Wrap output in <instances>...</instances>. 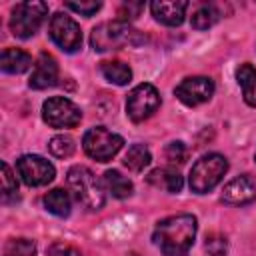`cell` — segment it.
Instances as JSON below:
<instances>
[{
  "label": "cell",
  "mask_w": 256,
  "mask_h": 256,
  "mask_svg": "<svg viewBox=\"0 0 256 256\" xmlns=\"http://www.w3.org/2000/svg\"><path fill=\"white\" fill-rule=\"evenodd\" d=\"M196 218L192 214H174L160 220L152 240L164 256H186L196 238Z\"/></svg>",
  "instance_id": "obj_1"
},
{
  "label": "cell",
  "mask_w": 256,
  "mask_h": 256,
  "mask_svg": "<svg viewBox=\"0 0 256 256\" xmlns=\"http://www.w3.org/2000/svg\"><path fill=\"white\" fill-rule=\"evenodd\" d=\"M66 184L72 196L86 210H100L104 206V182L96 178V174L86 166H72L66 174Z\"/></svg>",
  "instance_id": "obj_2"
},
{
  "label": "cell",
  "mask_w": 256,
  "mask_h": 256,
  "mask_svg": "<svg viewBox=\"0 0 256 256\" xmlns=\"http://www.w3.org/2000/svg\"><path fill=\"white\" fill-rule=\"evenodd\" d=\"M144 38L138 34V30H134L128 22H124L120 18L98 24L90 34V44L98 52L116 50L122 46H136Z\"/></svg>",
  "instance_id": "obj_3"
},
{
  "label": "cell",
  "mask_w": 256,
  "mask_h": 256,
  "mask_svg": "<svg viewBox=\"0 0 256 256\" xmlns=\"http://www.w3.org/2000/svg\"><path fill=\"white\" fill-rule=\"evenodd\" d=\"M228 172V160L222 154H206L190 170V188L196 194H206L214 186L220 184L224 174Z\"/></svg>",
  "instance_id": "obj_4"
},
{
  "label": "cell",
  "mask_w": 256,
  "mask_h": 256,
  "mask_svg": "<svg viewBox=\"0 0 256 256\" xmlns=\"http://www.w3.org/2000/svg\"><path fill=\"white\" fill-rule=\"evenodd\" d=\"M48 14V4L38 2V0H28L20 2L14 6L12 16H10V30L18 38H30L38 32L42 26L44 18Z\"/></svg>",
  "instance_id": "obj_5"
},
{
  "label": "cell",
  "mask_w": 256,
  "mask_h": 256,
  "mask_svg": "<svg viewBox=\"0 0 256 256\" xmlns=\"http://www.w3.org/2000/svg\"><path fill=\"white\" fill-rule=\"evenodd\" d=\"M122 144H124V138H122L120 134H116V132H110V130L104 128V126H94V128H90V130L84 134V138H82V148H84V152H86L90 158L98 160V162H108V160H112V158L120 152Z\"/></svg>",
  "instance_id": "obj_6"
},
{
  "label": "cell",
  "mask_w": 256,
  "mask_h": 256,
  "mask_svg": "<svg viewBox=\"0 0 256 256\" xmlns=\"http://www.w3.org/2000/svg\"><path fill=\"white\" fill-rule=\"evenodd\" d=\"M160 108V94L156 86L144 82L138 84L126 98V114L132 122H142L150 118Z\"/></svg>",
  "instance_id": "obj_7"
},
{
  "label": "cell",
  "mask_w": 256,
  "mask_h": 256,
  "mask_svg": "<svg viewBox=\"0 0 256 256\" xmlns=\"http://www.w3.org/2000/svg\"><path fill=\"white\" fill-rule=\"evenodd\" d=\"M42 118L52 128H72L80 122L82 112L72 100L64 96H52L42 104Z\"/></svg>",
  "instance_id": "obj_8"
},
{
  "label": "cell",
  "mask_w": 256,
  "mask_h": 256,
  "mask_svg": "<svg viewBox=\"0 0 256 256\" xmlns=\"http://www.w3.org/2000/svg\"><path fill=\"white\" fill-rule=\"evenodd\" d=\"M50 38L64 52H76L82 46V32L74 18L64 12H56L50 20Z\"/></svg>",
  "instance_id": "obj_9"
},
{
  "label": "cell",
  "mask_w": 256,
  "mask_h": 256,
  "mask_svg": "<svg viewBox=\"0 0 256 256\" xmlns=\"http://www.w3.org/2000/svg\"><path fill=\"white\" fill-rule=\"evenodd\" d=\"M16 170H18L22 182L26 186H34V188L36 186H46L48 182L54 180V174H56L54 166L46 158H42L38 154L20 156L16 160Z\"/></svg>",
  "instance_id": "obj_10"
},
{
  "label": "cell",
  "mask_w": 256,
  "mask_h": 256,
  "mask_svg": "<svg viewBox=\"0 0 256 256\" xmlns=\"http://www.w3.org/2000/svg\"><path fill=\"white\" fill-rule=\"evenodd\" d=\"M214 94V82L208 76H192L184 78L176 86V96L186 106H198L212 98Z\"/></svg>",
  "instance_id": "obj_11"
},
{
  "label": "cell",
  "mask_w": 256,
  "mask_h": 256,
  "mask_svg": "<svg viewBox=\"0 0 256 256\" xmlns=\"http://www.w3.org/2000/svg\"><path fill=\"white\" fill-rule=\"evenodd\" d=\"M222 200L226 204L244 206L256 200V180L248 174H242L234 180H230L222 190Z\"/></svg>",
  "instance_id": "obj_12"
},
{
  "label": "cell",
  "mask_w": 256,
  "mask_h": 256,
  "mask_svg": "<svg viewBox=\"0 0 256 256\" xmlns=\"http://www.w3.org/2000/svg\"><path fill=\"white\" fill-rule=\"evenodd\" d=\"M58 80V62L54 56L42 52L38 56V60L34 62V68H32V74H30V88L34 90H44L48 86H54Z\"/></svg>",
  "instance_id": "obj_13"
},
{
  "label": "cell",
  "mask_w": 256,
  "mask_h": 256,
  "mask_svg": "<svg viewBox=\"0 0 256 256\" xmlns=\"http://www.w3.org/2000/svg\"><path fill=\"white\" fill-rule=\"evenodd\" d=\"M188 2L184 0H156L150 4L152 16L166 26H180L186 16Z\"/></svg>",
  "instance_id": "obj_14"
},
{
  "label": "cell",
  "mask_w": 256,
  "mask_h": 256,
  "mask_svg": "<svg viewBox=\"0 0 256 256\" xmlns=\"http://www.w3.org/2000/svg\"><path fill=\"white\" fill-rule=\"evenodd\" d=\"M32 66V56L20 48H4L0 56V68L8 74H22Z\"/></svg>",
  "instance_id": "obj_15"
},
{
  "label": "cell",
  "mask_w": 256,
  "mask_h": 256,
  "mask_svg": "<svg viewBox=\"0 0 256 256\" xmlns=\"http://www.w3.org/2000/svg\"><path fill=\"white\" fill-rule=\"evenodd\" d=\"M148 182L156 188H162L166 192H180L182 186H184V180L180 176L178 170H172V168H156L148 174Z\"/></svg>",
  "instance_id": "obj_16"
},
{
  "label": "cell",
  "mask_w": 256,
  "mask_h": 256,
  "mask_svg": "<svg viewBox=\"0 0 256 256\" xmlns=\"http://www.w3.org/2000/svg\"><path fill=\"white\" fill-rule=\"evenodd\" d=\"M236 80L242 88L246 104L256 106V68L252 64H240L236 70Z\"/></svg>",
  "instance_id": "obj_17"
},
{
  "label": "cell",
  "mask_w": 256,
  "mask_h": 256,
  "mask_svg": "<svg viewBox=\"0 0 256 256\" xmlns=\"http://www.w3.org/2000/svg\"><path fill=\"white\" fill-rule=\"evenodd\" d=\"M100 70H102V76L112 82V84H118V86H124L132 80V70L128 64L120 62V60H108V62H102L100 64Z\"/></svg>",
  "instance_id": "obj_18"
},
{
  "label": "cell",
  "mask_w": 256,
  "mask_h": 256,
  "mask_svg": "<svg viewBox=\"0 0 256 256\" xmlns=\"http://www.w3.org/2000/svg\"><path fill=\"white\" fill-rule=\"evenodd\" d=\"M104 186L114 198H128L134 190L132 182L126 176H122L118 170H106L104 172Z\"/></svg>",
  "instance_id": "obj_19"
},
{
  "label": "cell",
  "mask_w": 256,
  "mask_h": 256,
  "mask_svg": "<svg viewBox=\"0 0 256 256\" xmlns=\"http://www.w3.org/2000/svg\"><path fill=\"white\" fill-rule=\"evenodd\" d=\"M44 206L54 216H68L70 214V196L62 188H54L44 196Z\"/></svg>",
  "instance_id": "obj_20"
},
{
  "label": "cell",
  "mask_w": 256,
  "mask_h": 256,
  "mask_svg": "<svg viewBox=\"0 0 256 256\" xmlns=\"http://www.w3.org/2000/svg\"><path fill=\"white\" fill-rule=\"evenodd\" d=\"M150 160H152V154H150L148 146L134 144V146L128 148V152L124 156V166L128 170H132V172H140V170H144L150 164Z\"/></svg>",
  "instance_id": "obj_21"
},
{
  "label": "cell",
  "mask_w": 256,
  "mask_h": 256,
  "mask_svg": "<svg viewBox=\"0 0 256 256\" xmlns=\"http://www.w3.org/2000/svg\"><path fill=\"white\" fill-rule=\"evenodd\" d=\"M218 18H220V14H218V10L214 6H210V4L208 6H200L192 14V26L196 30H206V28L214 26L218 22Z\"/></svg>",
  "instance_id": "obj_22"
},
{
  "label": "cell",
  "mask_w": 256,
  "mask_h": 256,
  "mask_svg": "<svg viewBox=\"0 0 256 256\" xmlns=\"http://www.w3.org/2000/svg\"><path fill=\"white\" fill-rule=\"evenodd\" d=\"M4 256H36V244L28 238H12L4 246Z\"/></svg>",
  "instance_id": "obj_23"
},
{
  "label": "cell",
  "mask_w": 256,
  "mask_h": 256,
  "mask_svg": "<svg viewBox=\"0 0 256 256\" xmlns=\"http://www.w3.org/2000/svg\"><path fill=\"white\" fill-rule=\"evenodd\" d=\"M48 148H50V152H52L56 158H68V156L74 154L76 144H74V138H72V136H68V134H58V136H54V138L50 140Z\"/></svg>",
  "instance_id": "obj_24"
},
{
  "label": "cell",
  "mask_w": 256,
  "mask_h": 256,
  "mask_svg": "<svg viewBox=\"0 0 256 256\" xmlns=\"http://www.w3.org/2000/svg\"><path fill=\"white\" fill-rule=\"evenodd\" d=\"M2 190H4V198H8L10 194H14L18 190L16 176L12 174V170L6 162H2Z\"/></svg>",
  "instance_id": "obj_25"
},
{
  "label": "cell",
  "mask_w": 256,
  "mask_h": 256,
  "mask_svg": "<svg viewBox=\"0 0 256 256\" xmlns=\"http://www.w3.org/2000/svg\"><path fill=\"white\" fill-rule=\"evenodd\" d=\"M166 158L174 164H182L186 160V146L182 142H170L166 146Z\"/></svg>",
  "instance_id": "obj_26"
},
{
  "label": "cell",
  "mask_w": 256,
  "mask_h": 256,
  "mask_svg": "<svg viewBox=\"0 0 256 256\" xmlns=\"http://www.w3.org/2000/svg\"><path fill=\"white\" fill-rule=\"evenodd\" d=\"M100 2H66V8L82 14V16H92L100 10Z\"/></svg>",
  "instance_id": "obj_27"
},
{
  "label": "cell",
  "mask_w": 256,
  "mask_h": 256,
  "mask_svg": "<svg viewBox=\"0 0 256 256\" xmlns=\"http://www.w3.org/2000/svg\"><path fill=\"white\" fill-rule=\"evenodd\" d=\"M206 250L212 256H224L226 254V240L224 238H206Z\"/></svg>",
  "instance_id": "obj_28"
},
{
  "label": "cell",
  "mask_w": 256,
  "mask_h": 256,
  "mask_svg": "<svg viewBox=\"0 0 256 256\" xmlns=\"http://www.w3.org/2000/svg\"><path fill=\"white\" fill-rule=\"evenodd\" d=\"M48 256H82V254H80L76 248L58 242V244H52V246L48 248Z\"/></svg>",
  "instance_id": "obj_29"
},
{
  "label": "cell",
  "mask_w": 256,
  "mask_h": 256,
  "mask_svg": "<svg viewBox=\"0 0 256 256\" xmlns=\"http://www.w3.org/2000/svg\"><path fill=\"white\" fill-rule=\"evenodd\" d=\"M140 10H142V4H122L120 6V10H118V16H120V20H124V22H128L130 18H136L138 14H140Z\"/></svg>",
  "instance_id": "obj_30"
},
{
  "label": "cell",
  "mask_w": 256,
  "mask_h": 256,
  "mask_svg": "<svg viewBox=\"0 0 256 256\" xmlns=\"http://www.w3.org/2000/svg\"><path fill=\"white\" fill-rule=\"evenodd\" d=\"M254 160H256V156H254Z\"/></svg>",
  "instance_id": "obj_31"
}]
</instances>
